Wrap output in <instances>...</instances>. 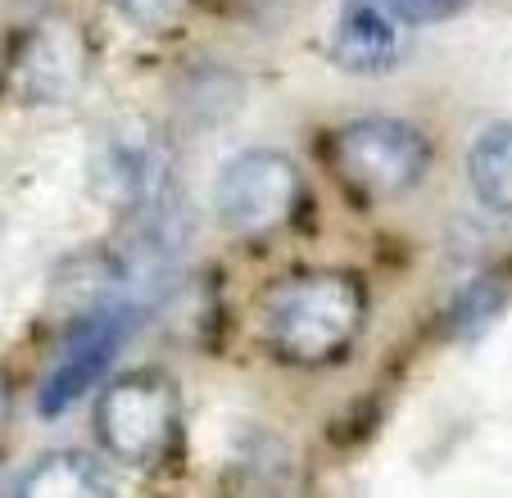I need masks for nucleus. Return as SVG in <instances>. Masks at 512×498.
I'll return each mask as SVG.
<instances>
[{
  "instance_id": "nucleus-1",
  "label": "nucleus",
  "mask_w": 512,
  "mask_h": 498,
  "mask_svg": "<svg viewBox=\"0 0 512 498\" xmlns=\"http://www.w3.org/2000/svg\"><path fill=\"white\" fill-rule=\"evenodd\" d=\"M368 322V290L345 268H300L263 290L259 331L281 363L327 367Z\"/></svg>"
},
{
  "instance_id": "nucleus-2",
  "label": "nucleus",
  "mask_w": 512,
  "mask_h": 498,
  "mask_svg": "<svg viewBox=\"0 0 512 498\" xmlns=\"http://www.w3.org/2000/svg\"><path fill=\"white\" fill-rule=\"evenodd\" d=\"M100 449L132 471H150L177 449L182 431V399L177 385L155 367H136L100 385L91 408Z\"/></svg>"
},
{
  "instance_id": "nucleus-3",
  "label": "nucleus",
  "mask_w": 512,
  "mask_h": 498,
  "mask_svg": "<svg viewBox=\"0 0 512 498\" xmlns=\"http://www.w3.org/2000/svg\"><path fill=\"white\" fill-rule=\"evenodd\" d=\"M331 154V173L340 177L349 195H358L363 204L399 200L426 177L431 163V145L404 118H354L345 123L327 145Z\"/></svg>"
},
{
  "instance_id": "nucleus-4",
  "label": "nucleus",
  "mask_w": 512,
  "mask_h": 498,
  "mask_svg": "<svg viewBox=\"0 0 512 498\" xmlns=\"http://www.w3.org/2000/svg\"><path fill=\"white\" fill-rule=\"evenodd\" d=\"M304 177L281 150H241L213 177V213L232 236H268L300 209Z\"/></svg>"
},
{
  "instance_id": "nucleus-5",
  "label": "nucleus",
  "mask_w": 512,
  "mask_h": 498,
  "mask_svg": "<svg viewBox=\"0 0 512 498\" xmlns=\"http://www.w3.org/2000/svg\"><path fill=\"white\" fill-rule=\"evenodd\" d=\"M127 331H132L127 304H109V308H96L91 317H82L78 331L64 340V349H59V358L50 363L46 381H41V390H37L41 417H59V412L73 408V403L109 372V363H114Z\"/></svg>"
},
{
  "instance_id": "nucleus-6",
  "label": "nucleus",
  "mask_w": 512,
  "mask_h": 498,
  "mask_svg": "<svg viewBox=\"0 0 512 498\" xmlns=\"http://www.w3.org/2000/svg\"><path fill=\"white\" fill-rule=\"evenodd\" d=\"M327 50L349 73H390L404 59V19L381 0H345Z\"/></svg>"
},
{
  "instance_id": "nucleus-7",
  "label": "nucleus",
  "mask_w": 512,
  "mask_h": 498,
  "mask_svg": "<svg viewBox=\"0 0 512 498\" xmlns=\"http://www.w3.org/2000/svg\"><path fill=\"white\" fill-rule=\"evenodd\" d=\"M10 494L23 498H109L118 494L114 476L100 467L96 458L78 449H59V453H41L37 462L19 471L10 480Z\"/></svg>"
},
{
  "instance_id": "nucleus-8",
  "label": "nucleus",
  "mask_w": 512,
  "mask_h": 498,
  "mask_svg": "<svg viewBox=\"0 0 512 498\" xmlns=\"http://www.w3.org/2000/svg\"><path fill=\"white\" fill-rule=\"evenodd\" d=\"M467 177L485 209L512 213V123H494L467 150Z\"/></svg>"
},
{
  "instance_id": "nucleus-9",
  "label": "nucleus",
  "mask_w": 512,
  "mask_h": 498,
  "mask_svg": "<svg viewBox=\"0 0 512 498\" xmlns=\"http://www.w3.org/2000/svg\"><path fill=\"white\" fill-rule=\"evenodd\" d=\"M127 23L136 28H150V32H164L191 10V0H109Z\"/></svg>"
},
{
  "instance_id": "nucleus-10",
  "label": "nucleus",
  "mask_w": 512,
  "mask_h": 498,
  "mask_svg": "<svg viewBox=\"0 0 512 498\" xmlns=\"http://www.w3.org/2000/svg\"><path fill=\"white\" fill-rule=\"evenodd\" d=\"M499 304H503V290L494 286V281H476L467 295H458V304H454V326L463 331L467 317H476V326H485L494 313H499Z\"/></svg>"
},
{
  "instance_id": "nucleus-11",
  "label": "nucleus",
  "mask_w": 512,
  "mask_h": 498,
  "mask_svg": "<svg viewBox=\"0 0 512 498\" xmlns=\"http://www.w3.org/2000/svg\"><path fill=\"white\" fill-rule=\"evenodd\" d=\"M381 5H390L404 23H445L463 10L467 0H381Z\"/></svg>"
}]
</instances>
